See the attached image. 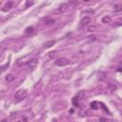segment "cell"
I'll return each instance as SVG.
<instances>
[{"label":"cell","instance_id":"7402d4cb","mask_svg":"<svg viewBox=\"0 0 122 122\" xmlns=\"http://www.w3.org/2000/svg\"><path fill=\"white\" fill-rule=\"evenodd\" d=\"M88 38H89V40H95L96 37H95V35H92V36H89Z\"/></svg>","mask_w":122,"mask_h":122},{"label":"cell","instance_id":"ffe728a7","mask_svg":"<svg viewBox=\"0 0 122 122\" xmlns=\"http://www.w3.org/2000/svg\"><path fill=\"white\" fill-rule=\"evenodd\" d=\"M9 64H10V63L8 62V63H6V65H5V66H2V67H1V69H2V71H4L6 70V68L9 66Z\"/></svg>","mask_w":122,"mask_h":122},{"label":"cell","instance_id":"7c38bea8","mask_svg":"<svg viewBox=\"0 0 122 122\" xmlns=\"http://www.w3.org/2000/svg\"><path fill=\"white\" fill-rule=\"evenodd\" d=\"M111 22H112V17L110 15H105L102 18V23H104V24H109Z\"/></svg>","mask_w":122,"mask_h":122},{"label":"cell","instance_id":"d4e9b609","mask_svg":"<svg viewBox=\"0 0 122 122\" xmlns=\"http://www.w3.org/2000/svg\"><path fill=\"white\" fill-rule=\"evenodd\" d=\"M17 122H20V121H17Z\"/></svg>","mask_w":122,"mask_h":122},{"label":"cell","instance_id":"277c9868","mask_svg":"<svg viewBox=\"0 0 122 122\" xmlns=\"http://www.w3.org/2000/svg\"><path fill=\"white\" fill-rule=\"evenodd\" d=\"M91 22H92L91 18L88 17V16H85L84 18L81 19V21H80V26H81V27H86V26H88Z\"/></svg>","mask_w":122,"mask_h":122},{"label":"cell","instance_id":"9c48e42d","mask_svg":"<svg viewBox=\"0 0 122 122\" xmlns=\"http://www.w3.org/2000/svg\"><path fill=\"white\" fill-rule=\"evenodd\" d=\"M14 78H15V75H14V74H12V73H9V74H7V75H6V77H5V79H6V81H7L8 83H10V82L13 81V80H14Z\"/></svg>","mask_w":122,"mask_h":122},{"label":"cell","instance_id":"3957f363","mask_svg":"<svg viewBox=\"0 0 122 122\" xmlns=\"http://www.w3.org/2000/svg\"><path fill=\"white\" fill-rule=\"evenodd\" d=\"M37 64H38V59H37V58H33V59L29 60V61L26 63V66H27L28 69L33 70V69L37 66Z\"/></svg>","mask_w":122,"mask_h":122},{"label":"cell","instance_id":"ba28073f","mask_svg":"<svg viewBox=\"0 0 122 122\" xmlns=\"http://www.w3.org/2000/svg\"><path fill=\"white\" fill-rule=\"evenodd\" d=\"M55 24V20L53 18H47L45 20V25L46 26H52Z\"/></svg>","mask_w":122,"mask_h":122},{"label":"cell","instance_id":"ac0fdd59","mask_svg":"<svg viewBox=\"0 0 122 122\" xmlns=\"http://www.w3.org/2000/svg\"><path fill=\"white\" fill-rule=\"evenodd\" d=\"M34 4V2H32V1H30V0H28L27 2H26V8H28V7H30V6H32Z\"/></svg>","mask_w":122,"mask_h":122},{"label":"cell","instance_id":"6da1fadb","mask_svg":"<svg viewBox=\"0 0 122 122\" xmlns=\"http://www.w3.org/2000/svg\"><path fill=\"white\" fill-rule=\"evenodd\" d=\"M27 96H28V91L25 90V89H20V90H18V91L15 92L14 98H15L17 101H20V100L25 99Z\"/></svg>","mask_w":122,"mask_h":122},{"label":"cell","instance_id":"7a4b0ae2","mask_svg":"<svg viewBox=\"0 0 122 122\" xmlns=\"http://www.w3.org/2000/svg\"><path fill=\"white\" fill-rule=\"evenodd\" d=\"M54 64L56 66H59V67H64V66H67L69 64V59L68 58H65V57H61V58H58L55 60Z\"/></svg>","mask_w":122,"mask_h":122},{"label":"cell","instance_id":"5b68a950","mask_svg":"<svg viewBox=\"0 0 122 122\" xmlns=\"http://www.w3.org/2000/svg\"><path fill=\"white\" fill-rule=\"evenodd\" d=\"M68 4L67 3H64V4H61L59 7H58V9H57V10L59 11V12H65V11H67V10H68Z\"/></svg>","mask_w":122,"mask_h":122},{"label":"cell","instance_id":"e0dca14e","mask_svg":"<svg viewBox=\"0 0 122 122\" xmlns=\"http://www.w3.org/2000/svg\"><path fill=\"white\" fill-rule=\"evenodd\" d=\"M109 88L111 89V91H115L116 90V85L115 84H112V83H109Z\"/></svg>","mask_w":122,"mask_h":122},{"label":"cell","instance_id":"8fae6325","mask_svg":"<svg viewBox=\"0 0 122 122\" xmlns=\"http://www.w3.org/2000/svg\"><path fill=\"white\" fill-rule=\"evenodd\" d=\"M76 97L79 99V101H82V100H84V99H85V97H86V95H85V92H84L83 91H80V92H78V93L76 94Z\"/></svg>","mask_w":122,"mask_h":122},{"label":"cell","instance_id":"30bf717a","mask_svg":"<svg viewBox=\"0 0 122 122\" xmlns=\"http://www.w3.org/2000/svg\"><path fill=\"white\" fill-rule=\"evenodd\" d=\"M99 105H100V103H98L97 101H92V102L90 104V107H91V109H92V110H98V109H99Z\"/></svg>","mask_w":122,"mask_h":122},{"label":"cell","instance_id":"8992f818","mask_svg":"<svg viewBox=\"0 0 122 122\" xmlns=\"http://www.w3.org/2000/svg\"><path fill=\"white\" fill-rule=\"evenodd\" d=\"M11 7H12V3H11L10 1H9V2H7V3L4 5V7L2 8V10H3V11H8V10H10L11 9Z\"/></svg>","mask_w":122,"mask_h":122},{"label":"cell","instance_id":"603a6c76","mask_svg":"<svg viewBox=\"0 0 122 122\" xmlns=\"http://www.w3.org/2000/svg\"><path fill=\"white\" fill-rule=\"evenodd\" d=\"M1 122H8V119L7 118H4V119L1 120Z\"/></svg>","mask_w":122,"mask_h":122},{"label":"cell","instance_id":"d6986e66","mask_svg":"<svg viewBox=\"0 0 122 122\" xmlns=\"http://www.w3.org/2000/svg\"><path fill=\"white\" fill-rule=\"evenodd\" d=\"M49 56H50L51 58L55 57V56H56V51H51V52L49 53Z\"/></svg>","mask_w":122,"mask_h":122},{"label":"cell","instance_id":"cb8c5ba5","mask_svg":"<svg viewBox=\"0 0 122 122\" xmlns=\"http://www.w3.org/2000/svg\"><path fill=\"white\" fill-rule=\"evenodd\" d=\"M52 122H56V120H55V119H53V120H52Z\"/></svg>","mask_w":122,"mask_h":122},{"label":"cell","instance_id":"5bb4252c","mask_svg":"<svg viewBox=\"0 0 122 122\" xmlns=\"http://www.w3.org/2000/svg\"><path fill=\"white\" fill-rule=\"evenodd\" d=\"M54 44H55V41H54V40L47 41V42L45 43V48H51V47H52Z\"/></svg>","mask_w":122,"mask_h":122},{"label":"cell","instance_id":"44dd1931","mask_svg":"<svg viewBox=\"0 0 122 122\" xmlns=\"http://www.w3.org/2000/svg\"><path fill=\"white\" fill-rule=\"evenodd\" d=\"M116 26H122V19H120V20H118L117 22H116V24H115Z\"/></svg>","mask_w":122,"mask_h":122},{"label":"cell","instance_id":"2e32d148","mask_svg":"<svg viewBox=\"0 0 122 122\" xmlns=\"http://www.w3.org/2000/svg\"><path fill=\"white\" fill-rule=\"evenodd\" d=\"M98 28H99L98 26H93V25L89 26V27H88V31H93V30H97Z\"/></svg>","mask_w":122,"mask_h":122},{"label":"cell","instance_id":"4fadbf2b","mask_svg":"<svg viewBox=\"0 0 122 122\" xmlns=\"http://www.w3.org/2000/svg\"><path fill=\"white\" fill-rule=\"evenodd\" d=\"M113 10L115 12H119V11H122V3H119V4H116L113 6Z\"/></svg>","mask_w":122,"mask_h":122},{"label":"cell","instance_id":"52a82bcc","mask_svg":"<svg viewBox=\"0 0 122 122\" xmlns=\"http://www.w3.org/2000/svg\"><path fill=\"white\" fill-rule=\"evenodd\" d=\"M34 28L33 27H28L26 30H25V34L26 35H32L34 33Z\"/></svg>","mask_w":122,"mask_h":122},{"label":"cell","instance_id":"9a60e30c","mask_svg":"<svg viewBox=\"0 0 122 122\" xmlns=\"http://www.w3.org/2000/svg\"><path fill=\"white\" fill-rule=\"evenodd\" d=\"M71 102H72V105H73L74 107H79V99L76 97V95H75V96L72 98Z\"/></svg>","mask_w":122,"mask_h":122},{"label":"cell","instance_id":"484cf974","mask_svg":"<svg viewBox=\"0 0 122 122\" xmlns=\"http://www.w3.org/2000/svg\"><path fill=\"white\" fill-rule=\"evenodd\" d=\"M121 114H122V112H121Z\"/></svg>","mask_w":122,"mask_h":122}]
</instances>
